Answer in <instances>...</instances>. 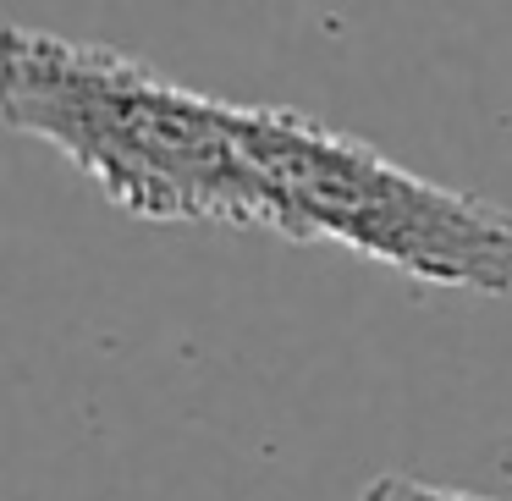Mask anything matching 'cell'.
Masks as SVG:
<instances>
[{
  "mask_svg": "<svg viewBox=\"0 0 512 501\" xmlns=\"http://www.w3.org/2000/svg\"><path fill=\"white\" fill-rule=\"evenodd\" d=\"M0 116L12 133L61 149L133 221L276 232L243 144V105L182 89L122 50L6 17Z\"/></svg>",
  "mask_w": 512,
  "mask_h": 501,
  "instance_id": "6da1fadb",
  "label": "cell"
},
{
  "mask_svg": "<svg viewBox=\"0 0 512 501\" xmlns=\"http://www.w3.org/2000/svg\"><path fill=\"white\" fill-rule=\"evenodd\" d=\"M243 144L292 243H336L430 287L512 292V210L419 177L292 105H243Z\"/></svg>",
  "mask_w": 512,
  "mask_h": 501,
  "instance_id": "7a4b0ae2",
  "label": "cell"
},
{
  "mask_svg": "<svg viewBox=\"0 0 512 501\" xmlns=\"http://www.w3.org/2000/svg\"><path fill=\"white\" fill-rule=\"evenodd\" d=\"M364 501H485V496H468V490H446V485H424V479L408 474H386L364 490Z\"/></svg>",
  "mask_w": 512,
  "mask_h": 501,
  "instance_id": "3957f363",
  "label": "cell"
}]
</instances>
